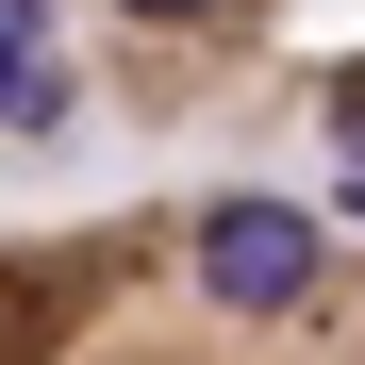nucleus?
<instances>
[{"mask_svg": "<svg viewBox=\"0 0 365 365\" xmlns=\"http://www.w3.org/2000/svg\"><path fill=\"white\" fill-rule=\"evenodd\" d=\"M0 365H365V232L282 182H133L0 232Z\"/></svg>", "mask_w": 365, "mask_h": 365, "instance_id": "f257e3e1", "label": "nucleus"}, {"mask_svg": "<svg viewBox=\"0 0 365 365\" xmlns=\"http://www.w3.org/2000/svg\"><path fill=\"white\" fill-rule=\"evenodd\" d=\"M83 83L133 133H316L365 166V0H83Z\"/></svg>", "mask_w": 365, "mask_h": 365, "instance_id": "f03ea898", "label": "nucleus"}]
</instances>
